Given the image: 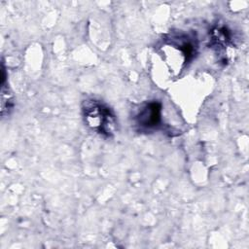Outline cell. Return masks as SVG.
I'll return each instance as SVG.
<instances>
[{
  "label": "cell",
  "instance_id": "1",
  "mask_svg": "<svg viewBox=\"0 0 249 249\" xmlns=\"http://www.w3.org/2000/svg\"><path fill=\"white\" fill-rule=\"evenodd\" d=\"M82 113L85 124L95 133L103 137H111L118 126L113 110L97 99H87L83 102Z\"/></svg>",
  "mask_w": 249,
  "mask_h": 249
},
{
  "label": "cell",
  "instance_id": "2",
  "mask_svg": "<svg viewBox=\"0 0 249 249\" xmlns=\"http://www.w3.org/2000/svg\"><path fill=\"white\" fill-rule=\"evenodd\" d=\"M133 119L141 131L158 129L161 124V103L153 100L142 104Z\"/></svg>",
  "mask_w": 249,
  "mask_h": 249
},
{
  "label": "cell",
  "instance_id": "3",
  "mask_svg": "<svg viewBox=\"0 0 249 249\" xmlns=\"http://www.w3.org/2000/svg\"><path fill=\"white\" fill-rule=\"evenodd\" d=\"M14 107L13 94L6 85V80L1 81V115L5 117L9 115Z\"/></svg>",
  "mask_w": 249,
  "mask_h": 249
}]
</instances>
